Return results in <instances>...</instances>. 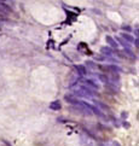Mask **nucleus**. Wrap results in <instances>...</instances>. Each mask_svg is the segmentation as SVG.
I'll use <instances>...</instances> for the list:
<instances>
[{"instance_id":"nucleus-1","label":"nucleus","mask_w":139,"mask_h":146,"mask_svg":"<svg viewBox=\"0 0 139 146\" xmlns=\"http://www.w3.org/2000/svg\"><path fill=\"white\" fill-rule=\"evenodd\" d=\"M71 91L75 92V94L79 95V97H85V98H91L92 95L94 94L92 91L87 89L85 87H82L81 85H76V86H73V87H71Z\"/></svg>"},{"instance_id":"nucleus-2","label":"nucleus","mask_w":139,"mask_h":146,"mask_svg":"<svg viewBox=\"0 0 139 146\" xmlns=\"http://www.w3.org/2000/svg\"><path fill=\"white\" fill-rule=\"evenodd\" d=\"M81 144L84 146H94L93 139L87 134H81Z\"/></svg>"},{"instance_id":"nucleus-3","label":"nucleus","mask_w":139,"mask_h":146,"mask_svg":"<svg viewBox=\"0 0 139 146\" xmlns=\"http://www.w3.org/2000/svg\"><path fill=\"white\" fill-rule=\"evenodd\" d=\"M10 12H11V10H10V7L7 6V5L0 3V15H7Z\"/></svg>"},{"instance_id":"nucleus-4","label":"nucleus","mask_w":139,"mask_h":146,"mask_svg":"<svg viewBox=\"0 0 139 146\" xmlns=\"http://www.w3.org/2000/svg\"><path fill=\"white\" fill-rule=\"evenodd\" d=\"M105 40H106V42L109 44L111 47H115V48H116L117 46H119V44L116 42V40H114V39H112L111 36H106V38H105Z\"/></svg>"},{"instance_id":"nucleus-5","label":"nucleus","mask_w":139,"mask_h":146,"mask_svg":"<svg viewBox=\"0 0 139 146\" xmlns=\"http://www.w3.org/2000/svg\"><path fill=\"white\" fill-rule=\"evenodd\" d=\"M50 109L51 110H56V111H58V110L61 109V103L58 102V100H56V102H52L50 104Z\"/></svg>"},{"instance_id":"nucleus-6","label":"nucleus","mask_w":139,"mask_h":146,"mask_svg":"<svg viewBox=\"0 0 139 146\" xmlns=\"http://www.w3.org/2000/svg\"><path fill=\"white\" fill-rule=\"evenodd\" d=\"M76 70H78L79 75H81V76H84V75H86V74H87L86 68L84 67V65H78V67H76Z\"/></svg>"},{"instance_id":"nucleus-7","label":"nucleus","mask_w":139,"mask_h":146,"mask_svg":"<svg viewBox=\"0 0 139 146\" xmlns=\"http://www.w3.org/2000/svg\"><path fill=\"white\" fill-rule=\"evenodd\" d=\"M100 52L103 54H105V56H111V54H112L111 48H109V47H102L100 48Z\"/></svg>"},{"instance_id":"nucleus-8","label":"nucleus","mask_w":139,"mask_h":146,"mask_svg":"<svg viewBox=\"0 0 139 146\" xmlns=\"http://www.w3.org/2000/svg\"><path fill=\"white\" fill-rule=\"evenodd\" d=\"M65 100L67 102H69V103H73V104L79 103V100L76 98H74V97H71V95H65Z\"/></svg>"},{"instance_id":"nucleus-9","label":"nucleus","mask_w":139,"mask_h":146,"mask_svg":"<svg viewBox=\"0 0 139 146\" xmlns=\"http://www.w3.org/2000/svg\"><path fill=\"white\" fill-rule=\"evenodd\" d=\"M121 39H123L125 41L127 40L128 42H132V41H133V38H132V36H130L128 34H122V38H121Z\"/></svg>"},{"instance_id":"nucleus-10","label":"nucleus","mask_w":139,"mask_h":146,"mask_svg":"<svg viewBox=\"0 0 139 146\" xmlns=\"http://www.w3.org/2000/svg\"><path fill=\"white\" fill-rule=\"evenodd\" d=\"M100 146H120V145L117 144L116 141H108V143H104V144H102Z\"/></svg>"},{"instance_id":"nucleus-11","label":"nucleus","mask_w":139,"mask_h":146,"mask_svg":"<svg viewBox=\"0 0 139 146\" xmlns=\"http://www.w3.org/2000/svg\"><path fill=\"white\" fill-rule=\"evenodd\" d=\"M117 41H119V42H121V45H122V46H125L126 48H128V47H130V45H128V42H127V41H125V40H123V39H121V38H119V39H117Z\"/></svg>"},{"instance_id":"nucleus-12","label":"nucleus","mask_w":139,"mask_h":146,"mask_svg":"<svg viewBox=\"0 0 139 146\" xmlns=\"http://www.w3.org/2000/svg\"><path fill=\"white\" fill-rule=\"evenodd\" d=\"M109 69H110V70H112V71H120V69L117 68V67H115V65H110Z\"/></svg>"},{"instance_id":"nucleus-13","label":"nucleus","mask_w":139,"mask_h":146,"mask_svg":"<svg viewBox=\"0 0 139 146\" xmlns=\"http://www.w3.org/2000/svg\"><path fill=\"white\" fill-rule=\"evenodd\" d=\"M134 44H136V47H139V40H138V38L136 39V41H134Z\"/></svg>"},{"instance_id":"nucleus-14","label":"nucleus","mask_w":139,"mask_h":146,"mask_svg":"<svg viewBox=\"0 0 139 146\" xmlns=\"http://www.w3.org/2000/svg\"><path fill=\"white\" fill-rule=\"evenodd\" d=\"M138 34H139V32H138V28H136V36L138 38Z\"/></svg>"},{"instance_id":"nucleus-15","label":"nucleus","mask_w":139,"mask_h":146,"mask_svg":"<svg viewBox=\"0 0 139 146\" xmlns=\"http://www.w3.org/2000/svg\"><path fill=\"white\" fill-rule=\"evenodd\" d=\"M1 1H4V0H0V3H1Z\"/></svg>"}]
</instances>
